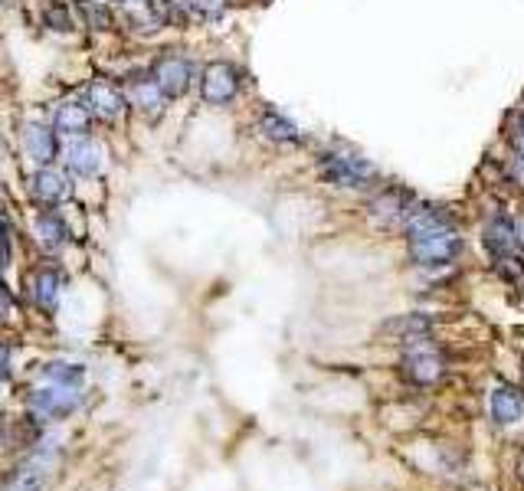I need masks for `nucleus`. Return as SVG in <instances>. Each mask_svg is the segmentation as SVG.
Instances as JSON below:
<instances>
[{"label":"nucleus","mask_w":524,"mask_h":491,"mask_svg":"<svg viewBox=\"0 0 524 491\" xmlns=\"http://www.w3.org/2000/svg\"><path fill=\"white\" fill-rule=\"evenodd\" d=\"M403 229L409 239V256L417 266L433 269V266H446L462 249V236L452 226V220L439 206L409 204L407 216H403Z\"/></svg>","instance_id":"nucleus-1"},{"label":"nucleus","mask_w":524,"mask_h":491,"mask_svg":"<svg viewBox=\"0 0 524 491\" xmlns=\"http://www.w3.org/2000/svg\"><path fill=\"white\" fill-rule=\"evenodd\" d=\"M82 367L76 364H49L43 370V386H36L30 396V406L36 416L43 419H59L66 413H73L79 406V396H82Z\"/></svg>","instance_id":"nucleus-2"},{"label":"nucleus","mask_w":524,"mask_h":491,"mask_svg":"<svg viewBox=\"0 0 524 491\" xmlns=\"http://www.w3.org/2000/svg\"><path fill=\"white\" fill-rule=\"evenodd\" d=\"M485 249H489L495 269L505 278H521L524 276V243L518 236V226L505 216H495V220L485 226Z\"/></svg>","instance_id":"nucleus-3"},{"label":"nucleus","mask_w":524,"mask_h":491,"mask_svg":"<svg viewBox=\"0 0 524 491\" xmlns=\"http://www.w3.org/2000/svg\"><path fill=\"white\" fill-rule=\"evenodd\" d=\"M400 370L409 384H436L442 374H446V357L436 344H429V337L413 344H403V357H400Z\"/></svg>","instance_id":"nucleus-4"},{"label":"nucleus","mask_w":524,"mask_h":491,"mask_svg":"<svg viewBox=\"0 0 524 491\" xmlns=\"http://www.w3.org/2000/svg\"><path fill=\"white\" fill-rule=\"evenodd\" d=\"M318 171L328 184L335 187H368L374 180V167L354 151H335V155H325L318 161Z\"/></svg>","instance_id":"nucleus-5"},{"label":"nucleus","mask_w":524,"mask_h":491,"mask_svg":"<svg viewBox=\"0 0 524 491\" xmlns=\"http://www.w3.org/2000/svg\"><path fill=\"white\" fill-rule=\"evenodd\" d=\"M200 92L210 105H229L239 95V73L229 63H210L200 79Z\"/></svg>","instance_id":"nucleus-6"},{"label":"nucleus","mask_w":524,"mask_h":491,"mask_svg":"<svg viewBox=\"0 0 524 491\" xmlns=\"http://www.w3.org/2000/svg\"><path fill=\"white\" fill-rule=\"evenodd\" d=\"M49 475V442L0 482V491H40Z\"/></svg>","instance_id":"nucleus-7"},{"label":"nucleus","mask_w":524,"mask_h":491,"mask_svg":"<svg viewBox=\"0 0 524 491\" xmlns=\"http://www.w3.org/2000/svg\"><path fill=\"white\" fill-rule=\"evenodd\" d=\"M86 105L92 108V115L115 122L118 115L128 105V95L122 92V85H115L112 79H92L89 89H86Z\"/></svg>","instance_id":"nucleus-8"},{"label":"nucleus","mask_w":524,"mask_h":491,"mask_svg":"<svg viewBox=\"0 0 524 491\" xmlns=\"http://www.w3.org/2000/svg\"><path fill=\"white\" fill-rule=\"evenodd\" d=\"M155 79L164 89V95L180 98L190 89V82H194V65L184 56H177V53H167V56H161L155 63Z\"/></svg>","instance_id":"nucleus-9"},{"label":"nucleus","mask_w":524,"mask_h":491,"mask_svg":"<svg viewBox=\"0 0 524 491\" xmlns=\"http://www.w3.org/2000/svg\"><path fill=\"white\" fill-rule=\"evenodd\" d=\"M128 102L138 112H145V115H161L164 112V102H167V95H164V89L157 85V79H155V73L151 75H145V73H138V75H131L128 79Z\"/></svg>","instance_id":"nucleus-10"},{"label":"nucleus","mask_w":524,"mask_h":491,"mask_svg":"<svg viewBox=\"0 0 524 491\" xmlns=\"http://www.w3.org/2000/svg\"><path fill=\"white\" fill-rule=\"evenodd\" d=\"M24 147H26V155L40 164V167H53V161H56V155H59L56 128H53V125H26Z\"/></svg>","instance_id":"nucleus-11"},{"label":"nucleus","mask_w":524,"mask_h":491,"mask_svg":"<svg viewBox=\"0 0 524 491\" xmlns=\"http://www.w3.org/2000/svg\"><path fill=\"white\" fill-rule=\"evenodd\" d=\"M53 128L69 138H86L92 128V108L86 102H63L53 112Z\"/></svg>","instance_id":"nucleus-12"},{"label":"nucleus","mask_w":524,"mask_h":491,"mask_svg":"<svg viewBox=\"0 0 524 491\" xmlns=\"http://www.w3.org/2000/svg\"><path fill=\"white\" fill-rule=\"evenodd\" d=\"M66 167L79 177H92L102 167V147L89 138H76L73 145L66 147Z\"/></svg>","instance_id":"nucleus-13"},{"label":"nucleus","mask_w":524,"mask_h":491,"mask_svg":"<svg viewBox=\"0 0 524 491\" xmlns=\"http://www.w3.org/2000/svg\"><path fill=\"white\" fill-rule=\"evenodd\" d=\"M380 331H384L387 337H393V341L413 344V341L429 337V331H433V318H429V315H400V318L387 321Z\"/></svg>","instance_id":"nucleus-14"},{"label":"nucleus","mask_w":524,"mask_h":491,"mask_svg":"<svg viewBox=\"0 0 524 491\" xmlns=\"http://www.w3.org/2000/svg\"><path fill=\"white\" fill-rule=\"evenodd\" d=\"M30 190H33V196L43 200L46 206H56L69 196V180H66L59 171H53V167H40V171L33 174Z\"/></svg>","instance_id":"nucleus-15"},{"label":"nucleus","mask_w":524,"mask_h":491,"mask_svg":"<svg viewBox=\"0 0 524 491\" xmlns=\"http://www.w3.org/2000/svg\"><path fill=\"white\" fill-rule=\"evenodd\" d=\"M491 416L501 426L518 423L524 416V396L515 386H495V393H491Z\"/></svg>","instance_id":"nucleus-16"},{"label":"nucleus","mask_w":524,"mask_h":491,"mask_svg":"<svg viewBox=\"0 0 524 491\" xmlns=\"http://www.w3.org/2000/svg\"><path fill=\"white\" fill-rule=\"evenodd\" d=\"M409 210V196L403 190H384L380 196H374L370 204V213H374L380 223H403Z\"/></svg>","instance_id":"nucleus-17"},{"label":"nucleus","mask_w":524,"mask_h":491,"mask_svg":"<svg viewBox=\"0 0 524 491\" xmlns=\"http://www.w3.org/2000/svg\"><path fill=\"white\" fill-rule=\"evenodd\" d=\"M59 286H63V278H59L56 269H40L33 276V302L40 305L43 311H53L59 305Z\"/></svg>","instance_id":"nucleus-18"},{"label":"nucleus","mask_w":524,"mask_h":491,"mask_svg":"<svg viewBox=\"0 0 524 491\" xmlns=\"http://www.w3.org/2000/svg\"><path fill=\"white\" fill-rule=\"evenodd\" d=\"M36 236H40V243L46 246V249H59V246L66 243V236H69V229H66L59 213L43 210L40 216H36Z\"/></svg>","instance_id":"nucleus-19"},{"label":"nucleus","mask_w":524,"mask_h":491,"mask_svg":"<svg viewBox=\"0 0 524 491\" xmlns=\"http://www.w3.org/2000/svg\"><path fill=\"white\" fill-rule=\"evenodd\" d=\"M259 131L262 138L276 141V145H288V141H298V128H295L288 118H282L278 112H266L259 118Z\"/></svg>","instance_id":"nucleus-20"},{"label":"nucleus","mask_w":524,"mask_h":491,"mask_svg":"<svg viewBox=\"0 0 524 491\" xmlns=\"http://www.w3.org/2000/svg\"><path fill=\"white\" fill-rule=\"evenodd\" d=\"M76 7H79L86 26H92V30H108L112 26V14L102 4H96V0H76Z\"/></svg>","instance_id":"nucleus-21"},{"label":"nucleus","mask_w":524,"mask_h":491,"mask_svg":"<svg viewBox=\"0 0 524 491\" xmlns=\"http://www.w3.org/2000/svg\"><path fill=\"white\" fill-rule=\"evenodd\" d=\"M190 14L204 16V20H213V16H220L223 7H227V0H180Z\"/></svg>","instance_id":"nucleus-22"},{"label":"nucleus","mask_w":524,"mask_h":491,"mask_svg":"<svg viewBox=\"0 0 524 491\" xmlns=\"http://www.w3.org/2000/svg\"><path fill=\"white\" fill-rule=\"evenodd\" d=\"M46 24L56 26V30H73V20H69V14H66V7H59V4H53V7L46 10Z\"/></svg>","instance_id":"nucleus-23"},{"label":"nucleus","mask_w":524,"mask_h":491,"mask_svg":"<svg viewBox=\"0 0 524 491\" xmlns=\"http://www.w3.org/2000/svg\"><path fill=\"white\" fill-rule=\"evenodd\" d=\"M511 145H515L518 157H524V112L515 118V128H511Z\"/></svg>","instance_id":"nucleus-24"},{"label":"nucleus","mask_w":524,"mask_h":491,"mask_svg":"<svg viewBox=\"0 0 524 491\" xmlns=\"http://www.w3.org/2000/svg\"><path fill=\"white\" fill-rule=\"evenodd\" d=\"M7 374H10V351H7V344L0 341V384L7 380Z\"/></svg>","instance_id":"nucleus-25"},{"label":"nucleus","mask_w":524,"mask_h":491,"mask_svg":"<svg viewBox=\"0 0 524 491\" xmlns=\"http://www.w3.org/2000/svg\"><path fill=\"white\" fill-rule=\"evenodd\" d=\"M10 311H14V298H10L7 286L0 282V318H4V315H10Z\"/></svg>","instance_id":"nucleus-26"},{"label":"nucleus","mask_w":524,"mask_h":491,"mask_svg":"<svg viewBox=\"0 0 524 491\" xmlns=\"http://www.w3.org/2000/svg\"><path fill=\"white\" fill-rule=\"evenodd\" d=\"M7 157V145H4V138H0V161Z\"/></svg>","instance_id":"nucleus-27"},{"label":"nucleus","mask_w":524,"mask_h":491,"mask_svg":"<svg viewBox=\"0 0 524 491\" xmlns=\"http://www.w3.org/2000/svg\"><path fill=\"white\" fill-rule=\"evenodd\" d=\"M112 4H122V7H131V4H138V0H112Z\"/></svg>","instance_id":"nucleus-28"}]
</instances>
